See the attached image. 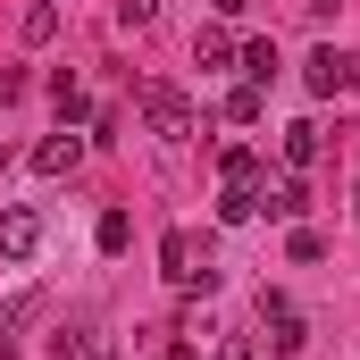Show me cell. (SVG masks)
Listing matches in <instances>:
<instances>
[{
	"instance_id": "6da1fadb",
	"label": "cell",
	"mask_w": 360,
	"mask_h": 360,
	"mask_svg": "<svg viewBox=\"0 0 360 360\" xmlns=\"http://www.w3.org/2000/svg\"><path fill=\"white\" fill-rule=\"evenodd\" d=\"M160 276H168L176 293H210V285H218V269L201 260V243H193L184 226H168V235H160Z\"/></svg>"
},
{
	"instance_id": "7a4b0ae2",
	"label": "cell",
	"mask_w": 360,
	"mask_h": 360,
	"mask_svg": "<svg viewBox=\"0 0 360 360\" xmlns=\"http://www.w3.org/2000/svg\"><path fill=\"white\" fill-rule=\"evenodd\" d=\"M134 101H143V117H151V134H160V143H184V134H193V101H184L176 84H160V76H151V84H134Z\"/></svg>"
},
{
	"instance_id": "3957f363",
	"label": "cell",
	"mask_w": 360,
	"mask_h": 360,
	"mask_svg": "<svg viewBox=\"0 0 360 360\" xmlns=\"http://www.w3.org/2000/svg\"><path fill=\"white\" fill-rule=\"evenodd\" d=\"M260 327H269V352H276V360H302L310 327H302V310H293L285 293H260Z\"/></svg>"
},
{
	"instance_id": "277c9868",
	"label": "cell",
	"mask_w": 360,
	"mask_h": 360,
	"mask_svg": "<svg viewBox=\"0 0 360 360\" xmlns=\"http://www.w3.org/2000/svg\"><path fill=\"white\" fill-rule=\"evenodd\" d=\"M42 252V210H0V269H17V260H34Z\"/></svg>"
},
{
	"instance_id": "5b68a950",
	"label": "cell",
	"mask_w": 360,
	"mask_h": 360,
	"mask_svg": "<svg viewBox=\"0 0 360 360\" xmlns=\"http://www.w3.org/2000/svg\"><path fill=\"white\" fill-rule=\"evenodd\" d=\"M302 84L319 92V101H335V92H352V59H344L335 42H319V51L302 59Z\"/></svg>"
},
{
	"instance_id": "8992f818",
	"label": "cell",
	"mask_w": 360,
	"mask_h": 360,
	"mask_svg": "<svg viewBox=\"0 0 360 360\" xmlns=\"http://www.w3.org/2000/svg\"><path fill=\"white\" fill-rule=\"evenodd\" d=\"M34 319H42V293H34V285H25V293H8V302H0V360H17V335H25V327H34Z\"/></svg>"
},
{
	"instance_id": "52a82bcc",
	"label": "cell",
	"mask_w": 360,
	"mask_h": 360,
	"mask_svg": "<svg viewBox=\"0 0 360 360\" xmlns=\"http://www.w3.org/2000/svg\"><path fill=\"white\" fill-rule=\"evenodd\" d=\"M76 160H84V134H76V126H59V134L34 151V168H42V176H76Z\"/></svg>"
},
{
	"instance_id": "ba28073f",
	"label": "cell",
	"mask_w": 360,
	"mask_h": 360,
	"mask_svg": "<svg viewBox=\"0 0 360 360\" xmlns=\"http://www.w3.org/2000/svg\"><path fill=\"white\" fill-rule=\"evenodd\" d=\"M59 360H117V335L109 327H76V335H59Z\"/></svg>"
},
{
	"instance_id": "9c48e42d",
	"label": "cell",
	"mask_w": 360,
	"mask_h": 360,
	"mask_svg": "<svg viewBox=\"0 0 360 360\" xmlns=\"http://www.w3.org/2000/svg\"><path fill=\"white\" fill-rule=\"evenodd\" d=\"M235 68H243V84L269 92V76H276V42H269V34H260V42H243V51H235Z\"/></svg>"
},
{
	"instance_id": "30bf717a",
	"label": "cell",
	"mask_w": 360,
	"mask_h": 360,
	"mask_svg": "<svg viewBox=\"0 0 360 360\" xmlns=\"http://www.w3.org/2000/svg\"><path fill=\"white\" fill-rule=\"evenodd\" d=\"M260 210H269V218H285V226H302V210H310V193H302V176H285L276 193H260Z\"/></svg>"
},
{
	"instance_id": "8fae6325",
	"label": "cell",
	"mask_w": 360,
	"mask_h": 360,
	"mask_svg": "<svg viewBox=\"0 0 360 360\" xmlns=\"http://www.w3.org/2000/svg\"><path fill=\"white\" fill-rule=\"evenodd\" d=\"M319 151H327V143H319V126H310V117H293V126H285V160H293V168H319Z\"/></svg>"
},
{
	"instance_id": "7c38bea8",
	"label": "cell",
	"mask_w": 360,
	"mask_h": 360,
	"mask_svg": "<svg viewBox=\"0 0 360 360\" xmlns=\"http://www.w3.org/2000/svg\"><path fill=\"white\" fill-rule=\"evenodd\" d=\"M260 117H269V92H260V84H235V92H226V126H260Z\"/></svg>"
},
{
	"instance_id": "4fadbf2b",
	"label": "cell",
	"mask_w": 360,
	"mask_h": 360,
	"mask_svg": "<svg viewBox=\"0 0 360 360\" xmlns=\"http://www.w3.org/2000/svg\"><path fill=\"white\" fill-rule=\"evenodd\" d=\"M17 34H25V42H34V51H42V42H51V34H59V0H34V8H25V17H17Z\"/></svg>"
},
{
	"instance_id": "5bb4252c",
	"label": "cell",
	"mask_w": 360,
	"mask_h": 360,
	"mask_svg": "<svg viewBox=\"0 0 360 360\" xmlns=\"http://www.w3.org/2000/svg\"><path fill=\"white\" fill-rule=\"evenodd\" d=\"M218 176H226V184H252V193H260V151H252V143H235V151L218 160Z\"/></svg>"
},
{
	"instance_id": "9a60e30c",
	"label": "cell",
	"mask_w": 360,
	"mask_h": 360,
	"mask_svg": "<svg viewBox=\"0 0 360 360\" xmlns=\"http://www.w3.org/2000/svg\"><path fill=\"white\" fill-rule=\"evenodd\" d=\"M218 218H226V226L260 218V193H252V184H226V193H218Z\"/></svg>"
},
{
	"instance_id": "2e32d148",
	"label": "cell",
	"mask_w": 360,
	"mask_h": 360,
	"mask_svg": "<svg viewBox=\"0 0 360 360\" xmlns=\"http://www.w3.org/2000/svg\"><path fill=\"white\" fill-rule=\"evenodd\" d=\"M51 101H59V117H68V126H76V117H84V84H76V76H68V68H59V76H51Z\"/></svg>"
},
{
	"instance_id": "e0dca14e",
	"label": "cell",
	"mask_w": 360,
	"mask_h": 360,
	"mask_svg": "<svg viewBox=\"0 0 360 360\" xmlns=\"http://www.w3.org/2000/svg\"><path fill=\"white\" fill-rule=\"evenodd\" d=\"M92 235H101V252H126V235H134V218H126V210H101V226H92Z\"/></svg>"
},
{
	"instance_id": "ac0fdd59",
	"label": "cell",
	"mask_w": 360,
	"mask_h": 360,
	"mask_svg": "<svg viewBox=\"0 0 360 360\" xmlns=\"http://www.w3.org/2000/svg\"><path fill=\"white\" fill-rule=\"evenodd\" d=\"M117 25H126V34H151V25H160V0H117Z\"/></svg>"
},
{
	"instance_id": "d6986e66",
	"label": "cell",
	"mask_w": 360,
	"mask_h": 360,
	"mask_svg": "<svg viewBox=\"0 0 360 360\" xmlns=\"http://www.w3.org/2000/svg\"><path fill=\"white\" fill-rule=\"evenodd\" d=\"M193 59H201V68H226V59H235V42H226V34H201V42H193Z\"/></svg>"
},
{
	"instance_id": "ffe728a7",
	"label": "cell",
	"mask_w": 360,
	"mask_h": 360,
	"mask_svg": "<svg viewBox=\"0 0 360 360\" xmlns=\"http://www.w3.org/2000/svg\"><path fill=\"white\" fill-rule=\"evenodd\" d=\"M210 8H218V17H235V8H243V0H210Z\"/></svg>"
},
{
	"instance_id": "44dd1931",
	"label": "cell",
	"mask_w": 360,
	"mask_h": 360,
	"mask_svg": "<svg viewBox=\"0 0 360 360\" xmlns=\"http://www.w3.org/2000/svg\"><path fill=\"white\" fill-rule=\"evenodd\" d=\"M0 176H8V143H0Z\"/></svg>"
},
{
	"instance_id": "7402d4cb",
	"label": "cell",
	"mask_w": 360,
	"mask_h": 360,
	"mask_svg": "<svg viewBox=\"0 0 360 360\" xmlns=\"http://www.w3.org/2000/svg\"><path fill=\"white\" fill-rule=\"evenodd\" d=\"M352 84H360V59H352Z\"/></svg>"
}]
</instances>
